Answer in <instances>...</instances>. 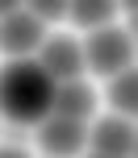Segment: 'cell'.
Instances as JSON below:
<instances>
[{
	"label": "cell",
	"mask_w": 138,
	"mask_h": 158,
	"mask_svg": "<svg viewBox=\"0 0 138 158\" xmlns=\"http://www.w3.org/2000/svg\"><path fill=\"white\" fill-rule=\"evenodd\" d=\"M38 67L46 71L55 83H71V79H80L84 71V50H80V42L75 38H46L42 42V50H38Z\"/></svg>",
	"instance_id": "4"
},
{
	"label": "cell",
	"mask_w": 138,
	"mask_h": 158,
	"mask_svg": "<svg viewBox=\"0 0 138 158\" xmlns=\"http://www.w3.org/2000/svg\"><path fill=\"white\" fill-rule=\"evenodd\" d=\"M25 13H29L38 25H46V21H63V17H67V4H29Z\"/></svg>",
	"instance_id": "10"
},
{
	"label": "cell",
	"mask_w": 138,
	"mask_h": 158,
	"mask_svg": "<svg viewBox=\"0 0 138 158\" xmlns=\"http://www.w3.org/2000/svg\"><path fill=\"white\" fill-rule=\"evenodd\" d=\"M67 13H71V21H75V25H84V29L92 33V29H105V25L113 21L117 8L109 4V0H84V4H71Z\"/></svg>",
	"instance_id": "9"
},
{
	"label": "cell",
	"mask_w": 138,
	"mask_h": 158,
	"mask_svg": "<svg viewBox=\"0 0 138 158\" xmlns=\"http://www.w3.org/2000/svg\"><path fill=\"white\" fill-rule=\"evenodd\" d=\"M84 67L96 75H117L130 67V54H134V42L126 29H113V25H105V29H92L88 42H84Z\"/></svg>",
	"instance_id": "2"
},
{
	"label": "cell",
	"mask_w": 138,
	"mask_h": 158,
	"mask_svg": "<svg viewBox=\"0 0 138 158\" xmlns=\"http://www.w3.org/2000/svg\"><path fill=\"white\" fill-rule=\"evenodd\" d=\"M0 112L17 125H38L55 112V79L33 58H13L0 67Z\"/></svg>",
	"instance_id": "1"
},
{
	"label": "cell",
	"mask_w": 138,
	"mask_h": 158,
	"mask_svg": "<svg viewBox=\"0 0 138 158\" xmlns=\"http://www.w3.org/2000/svg\"><path fill=\"white\" fill-rule=\"evenodd\" d=\"M92 158H109V154H92Z\"/></svg>",
	"instance_id": "12"
},
{
	"label": "cell",
	"mask_w": 138,
	"mask_h": 158,
	"mask_svg": "<svg viewBox=\"0 0 138 158\" xmlns=\"http://www.w3.org/2000/svg\"><path fill=\"white\" fill-rule=\"evenodd\" d=\"M0 158H29L21 146H0Z\"/></svg>",
	"instance_id": "11"
},
{
	"label": "cell",
	"mask_w": 138,
	"mask_h": 158,
	"mask_svg": "<svg viewBox=\"0 0 138 158\" xmlns=\"http://www.w3.org/2000/svg\"><path fill=\"white\" fill-rule=\"evenodd\" d=\"M38 146L50 158H75L84 146H88V121L50 112L46 121H38Z\"/></svg>",
	"instance_id": "3"
},
{
	"label": "cell",
	"mask_w": 138,
	"mask_h": 158,
	"mask_svg": "<svg viewBox=\"0 0 138 158\" xmlns=\"http://www.w3.org/2000/svg\"><path fill=\"white\" fill-rule=\"evenodd\" d=\"M134 125L126 117H100L92 125V154H109V158H134Z\"/></svg>",
	"instance_id": "5"
},
{
	"label": "cell",
	"mask_w": 138,
	"mask_h": 158,
	"mask_svg": "<svg viewBox=\"0 0 138 158\" xmlns=\"http://www.w3.org/2000/svg\"><path fill=\"white\" fill-rule=\"evenodd\" d=\"M55 112H59V117L88 121L92 112H96V92H92L84 79H71V83H55Z\"/></svg>",
	"instance_id": "7"
},
{
	"label": "cell",
	"mask_w": 138,
	"mask_h": 158,
	"mask_svg": "<svg viewBox=\"0 0 138 158\" xmlns=\"http://www.w3.org/2000/svg\"><path fill=\"white\" fill-rule=\"evenodd\" d=\"M109 104L117 108V117H134V108H138V75H134V67H126V71L113 75Z\"/></svg>",
	"instance_id": "8"
},
{
	"label": "cell",
	"mask_w": 138,
	"mask_h": 158,
	"mask_svg": "<svg viewBox=\"0 0 138 158\" xmlns=\"http://www.w3.org/2000/svg\"><path fill=\"white\" fill-rule=\"evenodd\" d=\"M42 42H46V33H42V25L29 13H13L8 21H0V50L4 54L25 58L33 50H42Z\"/></svg>",
	"instance_id": "6"
}]
</instances>
